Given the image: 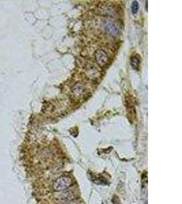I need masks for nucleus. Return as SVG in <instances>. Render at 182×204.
<instances>
[{"label": "nucleus", "instance_id": "nucleus-4", "mask_svg": "<svg viewBox=\"0 0 182 204\" xmlns=\"http://www.w3.org/2000/svg\"><path fill=\"white\" fill-rule=\"evenodd\" d=\"M131 64L132 66L135 69L138 68V67L139 66V59L136 57H132L131 60Z\"/></svg>", "mask_w": 182, "mask_h": 204}, {"label": "nucleus", "instance_id": "nucleus-1", "mask_svg": "<svg viewBox=\"0 0 182 204\" xmlns=\"http://www.w3.org/2000/svg\"><path fill=\"white\" fill-rule=\"evenodd\" d=\"M72 184L70 177L68 176H61L59 177L54 182L53 189L56 191H61L70 187Z\"/></svg>", "mask_w": 182, "mask_h": 204}, {"label": "nucleus", "instance_id": "nucleus-2", "mask_svg": "<svg viewBox=\"0 0 182 204\" xmlns=\"http://www.w3.org/2000/svg\"><path fill=\"white\" fill-rule=\"evenodd\" d=\"M95 59H96L99 65H101V66H103V65L107 63L108 56L104 51L100 49V50L97 51V52H95Z\"/></svg>", "mask_w": 182, "mask_h": 204}, {"label": "nucleus", "instance_id": "nucleus-3", "mask_svg": "<svg viewBox=\"0 0 182 204\" xmlns=\"http://www.w3.org/2000/svg\"><path fill=\"white\" fill-rule=\"evenodd\" d=\"M107 29L109 34L112 35L113 36H116L119 33V29L117 26L115 25V24H112V23L108 24Z\"/></svg>", "mask_w": 182, "mask_h": 204}, {"label": "nucleus", "instance_id": "nucleus-6", "mask_svg": "<svg viewBox=\"0 0 182 204\" xmlns=\"http://www.w3.org/2000/svg\"><path fill=\"white\" fill-rule=\"evenodd\" d=\"M72 197H73V195H72V194L70 193V192H66L64 194V196H63L61 197V199L64 201H69V200H71L72 198Z\"/></svg>", "mask_w": 182, "mask_h": 204}, {"label": "nucleus", "instance_id": "nucleus-5", "mask_svg": "<svg viewBox=\"0 0 182 204\" xmlns=\"http://www.w3.org/2000/svg\"><path fill=\"white\" fill-rule=\"evenodd\" d=\"M138 10V4L137 1H134L132 4V12L136 14Z\"/></svg>", "mask_w": 182, "mask_h": 204}]
</instances>
